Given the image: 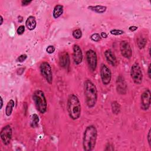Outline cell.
Returning <instances> with one entry per match:
<instances>
[{"mask_svg":"<svg viewBox=\"0 0 151 151\" xmlns=\"http://www.w3.org/2000/svg\"><path fill=\"white\" fill-rule=\"evenodd\" d=\"M105 150H114V148H113V145H112L110 143H108L106 145Z\"/></svg>","mask_w":151,"mask_h":151,"instance_id":"obj_30","label":"cell"},{"mask_svg":"<svg viewBox=\"0 0 151 151\" xmlns=\"http://www.w3.org/2000/svg\"><path fill=\"white\" fill-rule=\"evenodd\" d=\"M55 48V47L53 46H49L47 47V49H46V51L48 53V54H52L54 52Z\"/></svg>","mask_w":151,"mask_h":151,"instance_id":"obj_28","label":"cell"},{"mask_svg":"<svg viewBox=\"0 0 151 151\" xmlns=\"http://www.w3.org/2000/svg\"><path fill=\"white\" fill-rule=\"evenodd\" d=\"M98 138V130L94 125L88 126L83 134V147L86 151H91L95 148Z\"/></svg>","mask_w":151,"mask_h":151,"instance_id":"obj_1","label":"cell"},{"mask_svg":"<svg viewBox=\"0 0 151 151\" xmlns=\"http://www.w3.org/2000/svg\"><path fill=\"white\" fill-rule=\"evenodd\" d=\"M3 99L1 97V109L3 108Z\"/></svg>","mask_w":151,"mask_h":151,"instance_id":"obj_37","label":"cell"},{"mask_svg":"<svg viewBox=\"0 0 151 151\" xmlns=\"http://www.w3.org/2000/svg\"><path fill=\"white\" fill-rule=\"evenodd\" d=\"M12 135V130L10 125L5 126L1 130L0 136L4 145H8L11 141Z\"/></svg>","mask_w":151,"mask_h":151,"instance_id":"obj_8","label":"cell"},{"mask_svg":"<svg viewBox=\"0 0 151 151\" xmlns=\"http://www.w3.org/2000/svg\"><path fill=\"white\" fill-rule=\"evenodd\" d=\"M105 56L107 62L113 66H116L118 64L116 57L111 50H106L105 51Z\"/></svg>","mask_w":151,"mask_h":151,"instance_id":"obj_14","label":"cell"},{"mask_svg":"<svg viewBox=\"0 0 151 151\" xmlns=\"http://www.w3.org/2000/svg\"><path fill=\"white\" fill-rule=\"evenodd\" d=\"M15 106V102L12 99H11L7 103L6 107V114L7 116H11L13 110V108Z\"/></svg>","mask_w":151,"mask_h":151,"instance_id":"obj_19","label":"cell"},{"mask_svg":"<svg viewBox=\"0 0 151 151\" xmlns=\"http://www.w3.org/2000/svg\"><path fill=\"white\" fill-rule=\"evenodd\" d=\"M102 38H104V39H106V38L107 37V33H105V32H102L101 33V35H100Z\"/></svg>","mask_w":151,"mask_h":151,"instance_id":"obj_34","label":"cell"},{"mask_svg":"<svg viewBox=\"0 0 151 151\" xmlns=\"http://www.w3.org/2000/svg\"><path fill=\"white\" fill-rule=\"evenodd\" d=\"M86 55L89 69L91 71H94L98 66V55L96 51L91 49L87 51Z\"/></svg>","mask_w":151,"mask_h":151,"instance_id":"obj_6","label":"cell"},{"mask_svg":"<svg viewBox=\"0 0 151 151\" xmlns=\"http://www.w3.org/2000/svg\"><path fill=\"white\" fill-rule=\"evenodd\" d=\"M27 58V55L26 54H22L21 55H20L18 57L17 59V61L18 62H20V63H23V62H24L26 59Z\"/></svg>","mask_w":151,"mask_h":151,"instance_id":"obj_26","label":"cell"},{"mask_svg":"<svg viewBox=\"0 0 151 151\" xmlns=\"http://www.w3.org/2000/svg\"><path fill=\"white\" fill-rule=\"evenodd\" d=\"M63 13V6L62 5H57L54 7L53 15L55 19L59 18Z\"/></svg>","mask_w":151,"mask_h":151,"instance_id":"obj_17","label":"cell"},{"mask_svg":"<svg viewBox=\"0 0 151 151\" xmlns=\"http://www.w3.org/2000/svg\"><path fill=\"white\" fill-rule=\"evenodd\" d=\"M25 31V27L24 26H19L17 30V33L18 35H22Z\"/></svg>","mask_w":151,"mask_h":151,"instance_id":"obj_27","label":"cell"},{"mask_svg":"<svg viewBox=\"0 0 151 151\" xmlns=\"http://www.w3.org/2000/svg\"><path fill=\"white\" fill-rule=\"evenodd\" d=\"M3 16L2 15H1V23H0V25H2L3 24Z\"/></svg>","mask_w":151,"mask_h":151,"instance_id":"obj_38","label":"cell"},{"mask_svg":"<svg viewBox=\"0 0 151 151\" xmlns=\"http://www.w3.org/2000/svg\"><path fill=\"white\" fill-rule=\"evenodd\" d=\"M73 36L75 39L79 40L82 36V32L80 29H76L73 31Z\"/></svg>","mask_w":151,"mask_h":151,"instance_id":"obj_23","label":"cell"},{"mask_svg":"<svg viewBox=\"0 0 151 151\" xmlns=\"http://www.w3.org/2000/svg\"><path fill=\"white\" fill-rule=\"evenodd\" d=\"M67 109L69 115L72 120H77L80 117L82 112L81 103L76 94H71L69 96Z\"/></svg>","mask_w":151,"mask_h":151,"instance_id":"obj_2","label":"cell"},{"mask_svg":"<svg viewBox=\"0 0 151 151\" xmlns=\"http://www.w3.org/2000/svg\"><path fill=\"white\" fill-rule=\"evenodd\" d=\"M88 9L99 14H102L106 11L107 7L106 6L98 5L95 6H89L88 7Z\"/></svg>","mask_w":151,"mask_h":151,"instance_id":"obj_18","label":"cell"},{"mask_svg":"<svg viewBox=\"0 0 151 151\" xmlns=\"http://www.w3.org/2000/svg\"><path fill=\"white\" fill-rule=\"evenodd\" d=\"M70 56L67 52H64L60 57L59 64L60 66L64 69H68L70 66Z\"/></svg>","mask_w":151,"mask_h":151,"instance_id":"obj_15","label":"cell"},{"mask_svg":"<svg viewBox=\"0 0 151 151\" xmlns=\"http://www.w3.org/2000/svg\"><path fill=\"white\" fill-rule=\"evenodd\" d=\"M130 76L136 85H140L143 80V74L141 68L138 63H135L132 66Z\"/></svg>","mask_w":151,"mask_h":151,"instance_id":"obj_5","label":"cell"},{"mask_svg":"<svg viewBox=\"0 0 151 151\" xmlns=\"http://www.w3.org/2000/svg\"><path fill=\"white\" fill-rule=\"evenodd\" d=\"M32 1H28V0H23L21 1V4L23 6H27L31 3Z\"/></svg>","mask_w":151,"mask_h":151,"instance_id":"obj_31","label":"cell"},{"mask_svg":"<svg viewBox=\"0 0 151 151\" xmlns=\"http://www.w3.org/2000/svg\"><path fill=\"white\" fill-rule=\"evenodd\" d=\"M116 90L120 94H125L126 93V83L124 78L121 76H119L116 80Z\"/></svg>","mask_w":151,"mask_h":151,"instance_id":"obj_13","label":"cell"},{"mask_svg":"<svg viewBox=\"0 0 151 151\" xmlns=\"http://www.w3.org/2000/svg\"><path fill=\"white\" fill-rule=\"evenodd\" d=\"M39 117L37 114H33L31 117V126L33 128L37 127L39 126Z\"/></svg>","mask_w":151,"mask_h":151,"instance_id":"obj_21","label":"cell"},{"mask_svg":"<svg viewBox=\"0 0 151 151\" xmlns=\"http://www.w3.org/2000/svg\"><path fill=\"white\" fill-rule=\"evenodd\" d=\"M124 33V31L121 30H117V29H113L110 31V34L112 35H122Z\"/></svg>","mask_w":151,"mask_h":151,"instance_id":"obj_25","label":"cell"},{"mask_svg":"<svg viewBox=\"0 0 151 151\" xmlns=\"http://www.w3.org/2000/svg\"><path fill=\"white\" fill-rule=\"evenodd\" d=\"M137 29H138V27L136 26H131L129 28V30L132 32H134V31L137 30Z\"/></svg>","mask_w":151,"mask_h":151,"instance_id":"obj_32","label":"cell"},{"mask_svg":"<svg viewBox=\"0 0 151 151\" xmlns=\"http://www.w3.org/2000/svg\"><path fill=\"white\" fill-rule=\"evenodd\" d=\"M100 73L102 83L104 85H109L112 79V72L110 69L106 64H102Z\"/></svg>","mask_w":151,"mask_h":151,"instance_id":"obj_9","label":"cell"},{"mask_svg":"<svg viewBox=\"0 0 151 151\" xmlns=\"http://www.w3.org/2000/svg\"><path fill=\"white\" fill-rule=\"evenodd\" d=\"M23 20V17L21 16H19L18 17V21L20 23H21Z\"/></svg>","mask_w":151,"mask_h":151,"instance_id":"obj_36","label":"cell"},{"mask_svg":"<svg viewBox=\"0 0 151 151\" xmlns=\"http://www.w3.org/2000/svg\"><path fill=\"white\" fill-rule=\"evenodd\" d=\"M33 99L37 110L42 114L45 113L47 109V103L44 92L41 90H35L33 94Z\"/></svg>","mask_w":151,"mask_h":151,"instance_id":"obj_4","label":"cell"},{"mask_svg":"<svg viewBox=\"0 0 151 151\" xmlns=\"http://www.w3.org/2000/svg\"><path fill=\"white\" fill-rule=\"evenodd\" d=\"M147 43V40L145 37H141L138 40V46L140 49L143 48Z\"/></svg>","mask_w":151,"mask_h":151,"instance_id":"obj_22","label":"cell"},{"mask_svg":"<svg viewBox=\"0 0 151 151\" xmlns=\"http://www.w3.org/2000/svg\"><path fill=\"white\" fill-rule=\"evenodd\" d=\"M90 39L93 41V42H98L101 39V36L98 33H94L91 36H90Z\"/></svg>","mask_w":151,"mask_h":151,"instance_id":"obj_24","label":"cell"},{"mask_svg":"<svg viewBox=\"0 0 151 151\" xmlns=\"http://www.w3.org/2000/svg\"><path fill=\"white\" fill-rule=\"evenodd\" d=\"M85 96L86 105L89 108L95 106L98 98V90L96 85L89 79L85 82Z\"/></svg>","mask_w":151,"mask_h":151,"instance_id":"obj_3","label":"cell"},{"mask_svg":"<svg viewBox=\"0 0 151 151\" xmlns=\"http://www.w3.org/2000/svg\"><path fill=\"white\" fill-rule=\"evenodd\" d=\"M150 64L148 66V77L149 79L151 78V74H150Z\"/></svg>","mask_w":151,"mask_h":151,"instance_id":"obj_33","label":"cell"},{"mask_svg":"<svg viewBox=\"0 0 151 151\" xmlns=\"http://www.w3.org/2000/svg\"><path fill=\"white\" fill-rule=\"evenodd\" d=\"M111 107H112V112L113 113H114L115 115H118L120 113L121 110V107L119 103L116 101H114L112 103Z\"/></svg>","mask_w":151,"mask_h":151,"instance_id":"obj_20","label":"cell"},{"mask_svg":"<svg viewBox=\"0 0 151 151\" xmlns=\"http://www.w3.org/2000/svg\"><path fill=\"white\" fill-rule=\"evenodd\" d=\"M120 50L121 54L125 58L129 59L131 58L132 55V51L129 42L124 40L120 44Z\"/></svg>","mask_w":151,"mask_h":151,"instance_id":"obj_12","label":"cell"},{"mask_svg":"<svg viewBox=\"0 0 151 151\" xmlns=\"http://www.w3.org/2000/svg\"><path fill=\"white\" fill-rule=\"evenodd\" d=\"M40 70L44 78L51 85L53 82V72L50 64L46 62H43L40 66Z\"/></svg>","mask_w":151,"mask_h":151,"instance_id":"obj_7","label":"cell"},{"mask_svg":"<svg viewBox=\"0 0 151 151\" xmlns=\"http://www.w3.org/2000/svg\"><path fill=\"white\" fill-rule=\"evenodd\" d=\"M73 50V59L74 63L76 65H79L82 62L83 59V54L82 50L80 46L77 44L74 45Z\"/></svg>","mask_w":151,"mask_h":151,"instance_id":"obj_11","label":"cell"},{"mask_svg":"<svg viewBox=\"0 0 151 151\" xmlns=\"http://www.w3.org/2000/svg\"><path fill=\"white\" fill-rule=\"evenodd\" d=\"M26 26L27 28L30 31L34 30L37 26V22L35 17L33 16L28 17L26 21Z\"/></svg>","mask_w":151,"mask_h":151,"instance_id":"obj_16","label":"cell"},{"mask_svg":"<svg viewBox=\"0 0 151 151\" xmlns=\"http://www.w3.org/2000/svg\"><path fill=\"white\" fill-rule=\"evenodd\" d=\"M150 138H151L150 129H149V132H148V135H147V139H148V143H149V146L150 148L151 147V140H150Z\"/></svg>","mask_w":151,"mask_h":151,"instance_id":"obj_29","label":"cell"},{"mask_svg":"<svg viewBox=\"0 0 151 151\" xmlns=\"http://www.w3.org/2000/svg\"><path fill=\"white\" fill-rule=\"evenodd\" d=\"M150 91L149 89H146L141 94V107L143 110H148L150 106Z\"/></svg>","mask_w":151,"mask_h":151,"instance_id":"obj_10","label":"cell"},{"mask_svg":"<svg viewBox=\"0 0 151 151\" xmlns=\"http://www.w3.org/2000/svg\"><path fill=\"white\" fill-rule=\"evenodd\" d=\"M24 68H20V69H19L18 70V71H17V73H18V74L19 73H20V71H21V73H23L24 71Z\"/></svg>","mask_w":151,"mask_h":151,"instance_id":"obj_35","label":"cell"}]
</instances>
